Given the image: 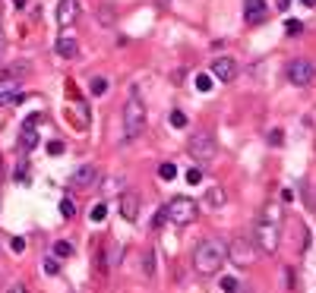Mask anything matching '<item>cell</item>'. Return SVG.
Instances as JSON below:
<instances>
[{
	"instance_id": "1",
	"label": "cell",
	"mask_w": 316,
	"mask_h": 293,
	"mask_svg": "<svg viewBox=\"0 0 316 293\" xmlns=\"http://www.w3.org/2000/svg\"><path fill=\"white\" fill-rule=\"evenodd\" d=\"M278 237H282V212H278V205H266L253 227V243L260 252H275Z\"/></svg>"
},
{
	"instance_id": "2",
	"label": "cell",
	"mask_w": 316,
	"mask_h": 293,
	"mask_svg": "<svg viewBox=\"0 0 316 293\" xmlns=\"http://www.w3.org/2000/svg\"><path fill=\"white\" fill-rule=\"evenodd\" d=\"M225 265V243L221 240H200L193 249V271L196 274H215Z\"/></svg>"
},
{
	"instance_id": "3",
	"label": "cell",
	"mask_w": 316,
	"mask_h": 293,
	"mask_svg": "<svg viewBox=\"0 0 316 293\" xmlns=\"http://www.w3.org/2000/svg\"><path fill=\"white\" fill-rule=\"evenodd\" d=\"M143 130H146V104L139 98V88H133L130 98L123 101V133L127 139H136L143 136Z\"/></svg>"
},
{
	"instance_id": "4",
	"label": "cell",
	"mask_w": 316,
	"mask_h": 293,
	"mask_svg": "<svg viewBox=\"0 0 316 293\" xmlns=\"http://www.w3.org/2000/svg\"><path fill=\"white\" fill-rule=\"evenodd\" d=\"M161 215H165V221H171V224H193L196 218H200V202L190 196H174L171 202L161 208Z\"/></svg>"
},
{
	"instance_id": "5",
	"label": "cell",
	"mask_w": 316,
	"mask_h": 293,
	"mask_svg": "<svg viewBox=\"0 0 316 293\" xmlns=\"http://www.w3.org/2000/svg\"><path fill=\"white\" fill-rule=\"evenodd\" d=\"M256 243L253 240H247V237H234L228 246H225V259L228 262H234L237 268H247V265H253L256 262Z\"/></svg>"
},
{
	"instance_id": "6",
	"label": "cell",
	"mask_w": 316,
	"mask_h": 293,
	"mask_svg": "<svg viewBox=\"0 0 316 293\" xmlns=\"http://www.w3.org/2000/svg\"><path fill=\"white\" fill-rule=\"evenodd\" d=\"M186 151H190V158L193 161H200V164H209V161H215V136L212 133H196L190 136V142H186Z\"/></svg>"
},
{
	"instance_id": "7",
	"label": "cell",
	"mask_w": 316,
	"mask_h": 293,
	"mask_svg": "<svg viewBox=\"0 0 316 293\" xmlns=\"http://www.w3.org/2000/svg\"><path fill=\"white\" fill-rule=\"evenodd\" d=\"M288 82L297 88H307L316 82V66L313 60H307V57H294V60L288 63Z\"/></svg>"
},
{
	"instance_id": "8",
	"label": "cell",
	"mask_w": 316,
	"mask_h": 293,
	"mask_svg": "<svg viewBox=\"0 0 316 293\" xmlns=\"http://www.w3.org/2000/svg\"><path fill=\"white\" fill-rule=\"evenodd\" d=\"M237 73H240V66H237V60L234 57H215L212 60V76L218 79V82H234L237 79Z\"/></svg>"
},
{
	"instance_id": "9",
	"label": "cell",
	"mask_w": 316,
	"mask_h": 293,
	"mask_svg": "<svg viewBox=\"0 0 316 293\" xmlns=\"http://www.w3.org/2000/svg\"><path fill=\"white\" fill-rule=\"evenodd\" d=\"M98 180V167L95 164H79V167L73 170V177H70V183L76 186V189H92Z\"/></svg>"
},
{
	"instance_id": "10",
	"label": "cell",
	"mask_w": 316,
	"mask_h": 293,
	"mask_svg": "<svg viewBox=\"0 0 316 293\" xmlns=\"http://www.w3.org/2000/svg\"><path fill=\"white\" fill-rule=\"evenodd\" d=\"M22 98V88L19 82H10V79H0V108H13V104H19Z\"/></svg>"
},
{
	"instance_id": "11",
	"label": "cell",
	"mask_w": 316,
	"mask_h": 293,
	"mask_svg": "<svg viewBox=\"0 0 316 293\" xmlns=\"http://www.w3.org/2000/svg\"><path fill=\"white\" fill-rule=\"evenodd\" d=\"M117 208H120V218L123 221H136L139 218V196L133 189L120 192V202H117Z\"/></svg>"
},
{
	"instance_id": "12",
	"label": "cell",
	"mask_w": 316,
	"mask_h": 293,
	"mask_svg": "<svg viewBox=\"0 0 316 293\" xmlns=\"http://www.w3.org/2000/svg\"><path fill=\"white\" fill-rule=\"evenodd\" d=\"M243 19L250 26H260L266 19V0H243Z\"/></svg>"
},
{
	"instance_id": "13",
	"label": "cell",
	"mask_w": 316,
	"mask_h": 293,
	"mask_svg": "<svg viewBox=\"0 0 316 293\" xmlns=\"http://www.w3.org/2000/svg\"><path fill=\"white\" fill-rule=\"evenodd\" d=\"M76 16H79L76 0H60V4H57V22H60L64 29H67V26H73Z\"/></svg>"
},
{
	"instance_id": "14",
	"label": "cell",
	"mask_w": 316,
	"mask_h": 293,
	"mask_svg": "<svg viewBox=\"0 0 316 293\" xmlns=\"http://www.w3.org/2000/svg\"><path fill=\"white\" fill-rule=\"evenodd\" d=\"M203 202H206V208L218 212V208H225V205H228V192L221 189V186H209L206 196H203Z\"/></svg>"
},
{
	"instance_id": "15",
	"label": "cell",
	"mask_w": 316,
	"mask_h": 293,
	"mask_svg": "<svg viewBox=\"0 0 316 293\" xmlns=\"http://www.w3.org/2000/svg\"><path fill=\"white\" fill-rule=\"evenodd\" d=\"M67 117H70V123H73L76 130H86V126L92 123V117H89V108H86L83 101H76L73 108H70V114H67Z\"/></svg>"
},
{
	"instance_id": "16",
	"label": "cell",
	"mask_w": 316,
	"mask_h": 293,
	"mask_svg": "<svg viewBox=\"0 0 316 293\" xmlns=\"http://www.w3.org/2000/svg\"><path fill=\"white\" fill-rule=\"evenodd\" d=\"M54 51L60 54V57H76L79 54V41L73 38V35H60L57 44H54Z\"/></svg>"
},
{
	"instance_id": "17",
	"label": "cell",
	"mask_w": 316,
	"mask_h": 293,
	"mask_svg": "<svg viewBox=\"0 0 316 293\" xmlns=\"http://www.w3.org/2000/svg\"><path fill=\"white\" fill-rule=\"evenodd\" d=\"M38 145V133H35V126H22V136H19V148L22 151H32Z\"/></svg>"
},
{
	"instance_id": "18",
	"label": "cell",
	"mask_w": 316,
	"mask_h": 293,
	"mask_svg": "<svg viewBox=\"0 0 316 293\" xmlns=\"http://www.w3.org/2000/svg\"><path fill=\"white\" fill-rule=\"evenodd\" d=\"M29 69H32L29 63H13V66H7L0 76H4V79H10V82H19V76H26Z\"/></svg>"
},
{
	"instance_id": "19",
	"label": "cell",
	"mask_w": 316,
	"mask_h": 293,
	"mask_svg": "<svg viewBox=\"0 0 316 293\" xmlns=\"http://www.w3.org/2000/svg\"><path fill=\"white\" fill-rule=\"evenodd\" d=\"M89 88H92V95H104V91L111 88V82L104 79V76H95V79L89 82Z\"/></svg>"
},
{
	"instance_id": "20",
	"label": "cell",
	"mask_w": 316,
	"mask_h": 293,
	"mask_svg": "<svg viewBox=\"0 0 316 293\" xmlns=\"http://www.w3.org/2000/svg\"><path fill=\"white\" fill-rule=\"evenodd\" d=\"M218 290L221 293H240V284H237V277H221L218 280Z\"/></svg>"
},
{
	"instance_id": "21",
	"label": "cell",
	"mask_w": 316,
	"mask_h": 293,
	"mask_svg": "<svg viewBox=\"0 0 316 293\" xmlns=\"http://www.w3.org/2000/svg\"><path fill=\"white\" fill-rule=\"evenodd\" d=\"M158 177H161V180H174V177H177V164L165 161V164H161V167H158Z\"/></svg>"
},
{
	"instance_id": "22",
	"label": "cell",
	"mask_w": 316,
	"mask_h": 293,
	"mask_svg": "<svg viewBox=\"0 0 316 293\" xmlns=\"http://www.w3.org/2000/svg\"><path fill=\"white\" fill-rule=\"evenodd\" d=\"M54 255L57 259H67V255H73V246H70L67 240H57L54 243Z\"/></svg>"
},
{
	"instance_id": "23",
	"label": "cell",
	"mask_w": 316,
	"mask_h": 293,
	"mask_svg": "<svg viewBox=\"0 0 316 293\" xmlns=\"http://www.w3.org/2000/svg\"><path fill=\"white\" fill-rule=\"evenodd\" d=\"M92 221H104V218H108V205H104V202H95V205H92V215H89Z\"/></svg>"
},
{
	"instance_id": "24",
	"label": "cell",
	"mask_w": 316,
	"mask_h": 293,
	"mask_svg": "<svg viewBox=\"0 0 316 293\" xmlns=\"http://www.w3.org/2000/svg\"><path fill=\"white\" fill-rule=\"evenodd\" d=\"M196 88H200V91H212V88H215V85H212V76L200 73V76H196Z\"/></svg>"
},
{
	"instance_id": "25",
	"label": "cell",
	"mask_w": 316,
	"mask_h": 293,
	"mask_svg": "<svg viewBox=\"0 0 316 293\" xmlns=\"http://www.w3.org/2000/svg\"><path fill=\"white\" fill-rule=\"evenodd\" d=\"M168 120H171V126L183 130V126H186V114H183V111H171V117H168Z\"/></svg>"
},
{
	"instance_id": "26",
	"label": "cell",
	"mask_w": 316,
	"mask_h": 293,
	"mask_svg": "<svg viewBox=\"0 0 316 293\" xmlns=\"http://www.w3.org/2000/svg\"><path fill=\"white\" fill-rule=\"evenodd\" d=\"M44 271H48V274H60V262H57V255H48V259H44Z\"/></svg>"
},
{
	"instance_id": "27",
	"label": "cell",
	"mask_w": 316,
	"mask_h": 293,
	"mask_svg": "<svg viewBox=\"0 0 316 293\" xmlns=\"http://www.w3.org/2000/svg\"><path fill=\"white\" fill-rule=\"evenodd\" d=\"M143 271L155 274V255H152V252H143Z\"/></svg>"
},
{
	"instance_id": "28",
	"label": "cell",
	"mask_w": 316,
	"mask_h": 293,
	"mask_svg": "<svg viewBox=\"0 0 316 293\" xmlns=\"http://www.w3.org/2000/svg\"><path fill=\"white\" fill-rule=\"evenodd\" d=\"M285 32H288V35H300V32H303V22H300V19H288V22H285Z\"/></svg>"
},
{
	"instance_id": "29",
	"label": "cell",
	"mask_w": 316,
	"mask_h": 293,
	"mask_svg": "<svg viewBox=\"0 0 316 293\" xmlns=\"http://www.w3.org/2000/svg\"><path fill=\"white\" fill-rule=\"evenodd\" d=\"M60 215H64V218H73V215H76V208H73V202H70V199H60Z\"/></svg>"
},
{
	"instance_id": "30",
	"label": "cell",
	"mask_w": 316,
	"mask_h": 293,
	"mask_svg": "<svg viewBox=\"0 0 316 293\" xmlns=\"http://www.w3.org/2000/svg\"><path fill=\"white\" fill-rule=\"evenodd\" d=\"M200 180H203V170H200V167H193V170H186V183H193V186H196V183H200Z\"/></svg>"
},
{
	"instance_id": "31",
	"label": "cell",
	"mask_w": 316,
	"mask_h": 293,
	"mask_svg": "<svg viewBox=\"0 0 316 293\" xmlns=\"http://www.w3.org/2000/svg\"><path fill=\"white\" fill-rule=\"evenodd\" d=\"M10 249H13V252H22V249H26V240H22V237H13V240H10Z\"/></svg>"
},
{
	"instance_id": "32",
	"label": "cell",
	"mask_w": 316,
	"mask_h": 293,
	"mask_svg": "<svg viewBox=\"0 0 316 293\" xmlns=\"http://www.w3.org/2000/svg\"><path fill=\"white\" fill-rule=\"evenodd\" d=\"M48 155H64V142H57V139L48 142Z\"/></svg>"
},
{
	"instance_id": "33",
	"label": "cell",
	"mask_w": 316,
	"mask_h": 293,
	"mask_svg": "<svg viewBox=\"0 0 316 293\" xmlns=\"http://www.w3.org/2000/svg\"><path fill=\"white\" fill-rule=\"evenodd\" d=\"M282 130H272V133H269V142H272V145H282Z\"/></svg>"
},
{
	"instance_id": "34",
	"label": "cell",
	"mask_w": 316,
	"mask_h": 293,
	"mask_svg": "<svg viewBox=\"0 0 316 293\" xmlns=\"http://www.w3.org/2000/svg\"><path fill=\"white\" fill-rule=\"evenodd\" d=\"M29 177V164H19V170H16V180H26Z\"/></svg>"
},
{
	"instance_id": "35",
	"label": "cell",
	"mask_w": 316,
	"mask_h": 293,
	"mask_svg": "<svg viewBox=\"0 0 316 293\" xmlns=\"http://www.w3.org/2000/svg\"><path fill=\"white\" fill-rule=\"evenodd\" d=\"M7 293H29V290L22 287V284H13V287H7Z\"/></svg>"
},
{
	"instance_id": "36",
	"label": "cell",
	"mask_w": 316,
	"mask_h": 293,
	"mask_svg": "<svg viewBox=\"0 0 316 293\" xmlns=\"http://www.w3.org/2000/svg\"><path fill=\"white\" fill-rule=\"evenodd\" d=\"M7 48V35H4V26H0V51Z\"/></svg>"
},
{
	"instance_id": "37",
	"label": "cell",
	"mask_w": 316,
	"mask_h": 293,
	"mask_svg": "<svg viewBox=\"0 0 316 293\" xmlns=\"http://www.w3.org/2000/svg\"><path fill=\"white\" fill-rule=\"evenodd\" d=\"M26 4H29V0H13V7H19V10H22V7H26Z\"/></svg>"
},
{
	"instance_id": "38",
	"label": "cell",
	"mask_w": 316,
	"mask_h": 293,
	"mask_svg": "<svg viewBox=\"0 0 316 293\" xmlns=\"http://www.w3.org/2000/svg\"><path fill=\"white\" fill-rule=\"evenodd\" d=\"M300 4H303V7H316V0H300Z\"/></svg>"
},
{
	"instance_id": "39",
	"label": "cell",
	"mask_w": 316,
	"mask_h": 293,
	"mask_svg": "<svg viewBox=\"0 0 316 293\" xmlns=\"http://www.w3.org/2000/svg\"><path fill=\"white\" fill-rule=\"evenodd\" d=\"M155 4H158V7H168V4H171V0H155Z\"/></svg>"
}]
</instances>
